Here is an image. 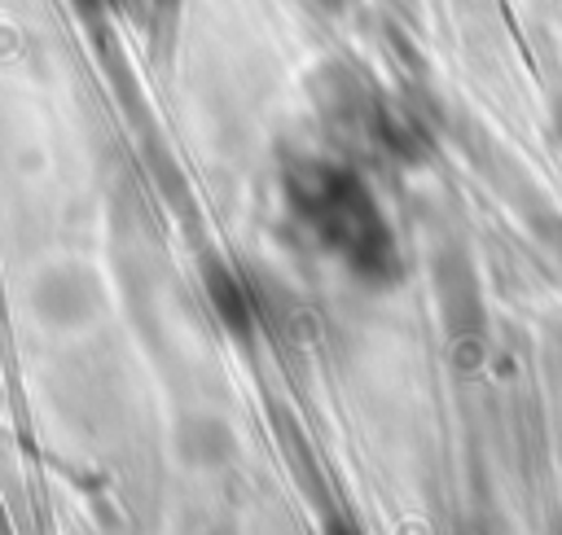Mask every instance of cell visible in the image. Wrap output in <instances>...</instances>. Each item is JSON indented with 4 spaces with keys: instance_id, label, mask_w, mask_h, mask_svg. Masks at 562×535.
I'll return each mask as SVG.
<instances>
[{
    "instance_id": "6da1fadb",
    "label": "cell",
    "mask_w": 562,
    "mask_h": 535,
    "mask_svg": "<svg viewBox=\"0 0 562 535\" xmlns=\"http://www.w3.org/2000/svg\"><path fill=\"white\" fill-rule=\"evenodd\" d=\"M285 197L325 250L342 254L360 272H373L382 263L391 237L373 210V197L351 171L334 162H294L285 171Z\"/></svg>"
},
{
    "instance_id": "7a4b0ae2",
    "label": "cell",
    "mask_w": 562,
    "mask_h": 535,
    "mask_svg": "<svg viewBox=\"0 0 562 535\" xmlns=\"http://www.w3.org/2000/svg\"><path fill=\"white\" fill-rule=\"evenodd\" d=\"M206 294H211L220 320H224L237 338H246V333H250V298H246V285H241L233 272L211 268V272H206Z\"/></svg>"
}]
</instances>
